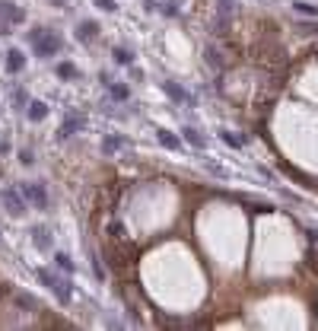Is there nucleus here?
I'll return each mask as SVG.
<instances>
[{
  "label": "nucleus",
  "instance_id": "nucleus-1",
  "mask_svg": "<svg viewBox=\"0 0 318 331\" xmlns=\"http://www.w3.org/2000/svg\"><path fill=\"white\" fill-rule=\"evenodd\" d=\"M29 42H32V48L39 57H54L57 51H61V35L51 32V29H39V32H29Z\"/></svg>",
  "mask_w": 318,
  "mask_h": 331
},
{
  "label": "nucleus",
  "instance_id": "nucleus-2",
  "mask_svg": "<svg viewBox=\"0 0 318 331\" xmlns=\"http://www.w3.org/2000/svg\"><path fill=\"white\" fill-rule=\"evenodd\" d=\"M0 201H4V207H7V214L10 217H26V194L16 191V188H0Z\"/></svg>",
  "mask_w": 318,
  "mask_h": 331
},
{
  "label": "nucleus",
  "instance_id": "nucleus-3",
  "mask_svg": "<svg viewBox=\"0 0 318 331\" xmlns=\"http://www.w3.org/2000/svg\"><path fill=\"white\" fill-rule=\"evenodd\" d=\"M22 194H26V201H29L32 207H39V210H48L51 207L48 188H45L42 182H26V185H22Z\"/></svg>",
  "mask_w": 318,
  "mask_h": 331
},
{
  "label": "nucleus",
  "instance_id": "nucleus-4",
  "mask_svg": "<svg viewBox=\"0 0 318 331\" xmlns=\"http://www.w3.org/2000/svg\"><path fill=\"white\" fill-rule=\"evenodd\" d=\"M83 127H86V115H80V112H70V115H64L61 127H57V140H67V137H74L77 131H83Z\"/></svg>",
  "mask_w": 318,
  "mask_h": 331
},
{
  "label": "nucleus",
  "instance_id": "nucleus-5",
  "mask_svg": "<svg viewBox=\"0 0 318 331\" xmlns=\"http://www.w3.org/2000/svg\"><path fill=\"white\" fill-rule=\"evenodd\" d=\"M99 32H102V26H99L96 19H80V22H77V42H83V45L96 42Z\"/></svg>",
  "mask_w": 318,
  "mask_h": 331
},
{
  "label": "nucleus",
  "instance_id": "nucleus-6",
  "mask_svg": "<svg viewBox=\"0 0 318 331\" xmlns=\"http://www.w3.org/2000/svg\"><path fill=\"white\" fill-rule=\"evenodd\" d=\"M0 16H4V19L10 22V26H13V22L19 26V22H26V10L13 7V4H10V0H0Z\"/></svg>",
  "mask_w": 318,
  "mask_h": 331
},
{
  "label": "nucleus",
  "instance_id": "nucleus-7",
  "mask_svg": "<svg viewBox=\"0 0 318 331\" xmlns=\"http://www.w3.org/2000/svg\"><path fill=\"white\" fill-rule=\"evenodd\" d=\"M4 64H7L10 74H22V70H26V54H22L19 48H10L7 57H4Z\"/></svg>",
  "mask_w": 318,
  "mask_h": 331
},
{
  "label": "nucleus",
  "instance_id": "nucleus-8",
  "mask_svg": "<svg viewBox=\"0 0 318 331\" xmlns=\"http://www.w3.org/2000/svg\"><path fill=\"white\" fill-rule=\"evenodd\" d=\"M32 242H35V248H39V252H51V233L45 229V226H35L32 229Z\"/></svg>",
  "mask_w": 318,
  "mask_h": 331
},
{
  "label": "nucleus",
  "instance_id": "nucleus-9",
  "mask_svg": "<svg viewBox=\"0 0 318 331\" xmlns=\"http://www.w3.org/2000/svg\"><path fill=\"white\" fill-rule=\"evenodd\" d=\"M162 89H166V92H169V96H172L175 102H179V105H182V102H191V105H194V99L188 96V92L179 86V83H172V80H162Z\"/></svg>",
  "mask_w": 318,
  "mask_h": 331
},
{
  "label": "nucleus",
  "instance_id": "nucleus-10",
  "mask_svg": "<svg viewBox=\"0 0 318 331\" xmlns=\"http://www.w3.org/2000/svg\"><path fill=\"white\" fill-rule=\"evenodd\" d=\"M182 137H185V144H191L194 150H204L207 147V140H204V134L197 131V127H182Z\"/></svg>",
  "mask_w": 318,
  "mask_h": 331
},
{
  "label": "nucleus",
  "instance_id": "nucleus-11",
  "mask_svg": "<svg viewBox=\"0 0 318 331\" xmlns=\"http://www.w3.org/2000/svg\"><path fill=\"white\" fill-rule=\"evenodd\" d=\"M54 293H57V300H61L64 306L70 303V296H74V280H70V274H67V277H61V280H57V287H54Z\"/></svg>",
  "mask_w": 318,
  "mask_h": 331
},
{
  "label": "nucleus",
  "instance_id": "nucleus-12",
  "mask_svg": "<svg viewBox=\"0 0 318 331\" xmlns=\"http://www.w3.org/2000/svg\"><path fill=\"white\" fill-rule=\"evenodd\" d=\"M112 61L121 64V67H131L134 64V54H131V48H124V45H115V48H112Z\"/></svg>",
  "mask_w": 318,
  "mask_h": 331
},
{
  "label": "nucleus",
  "instance_id": "nucleus-13",
  "mask_svg": "<svg viewBox=\"0 0 318 331\" xmlns=\"http://www.w3.org/2000/svg\"><path fill=\"white\" fill-rule=\"evenodd\" d=\"M57 77L61 80H80V67L74 61H61L57 64Z\"/></svg>",
  "mask_w": 318,
  "mask_h": 331
},
{
  "label": "nucleus",
  "instance_id": "nucleus-14",
  "mask_svg": "<svg viewBox=\"0 0 318 331\" xmlns=\"http://www.w3.org/2000/svg\"><path fill=\"white\" fill-rule=\"evenodd\" d=\"M109 92H112V99H118V102L131 99V86H127V83H109Z\"/></svg>",
  "mask_w": 318,
  "mask_h": 331
},
{
  "label": "nucleus",
  "instance_id": "nucleus-15",
  "mask_svg": "<svg viewBox=\"0 0 318 331\" xmlns=\"http://www.w3.org/2000/svg\"><path fill=\"white\" fill-rule=\"evenodd\" d=\"M45 115H48V105H45L42 99H32L29 102V121H42Z\"/></svg>",
  "mask_w": 318,
  "mask_h": 331
},
{
  "label": "nucleus",
  "instance_id": "nucleus-16",
  "mask_svg": "<svg viewBox=\"0 0 318 331\" xmlns=\"http://www.w3.org/2000/svg\"><path fill=\"white\" fill-rule=\"evenodd\" d=\"M35 277H39V280L45 283V287H51V290L57 287V280H61V277H57L54 271H48V268H35Z\"/></svg>",
  "mask_w": 318,
  "mask_h": 331
},
{
  "label": "nucleus",
  "instance_id": "nucleus-17",
  "mask_svg": "<svg viewBox=\"0 0 318 331\" xmlns=\"http://www.w3.org/2000/svg\"><path fill=\"white\" fill-rule=\"evenodd\" d=\"M54 264L61 268L64 274H74V271H77V264L70 261V255H64V252H57V255H54Z\"/></svg>",
  "mask_w": 318,
  "mask_h": 331
},
{
  "label": "nucleus",
  "instance_id": "nucleus-18",
  "mask_svg": "<svg viewBox=\"0 0 318 331\" xmlns=\"http://www.w3.org/2000/svg\"><path fill=\"white\" fill-rule=\"evenodd\" d=\"M156 137H159V144H162V147H169V150H179V147H182V144H179V137H175L172 131H159Z\"/></svg>",
  "mask_w": 318,
  "mask_h": 331
},
{
  "label": "nucleus",
  "instance_id": "nucleus-19",
  "mask_svg": "<svg viewBox=\"0 0 318 331\" xmlns=\"http://www.w3.org/2000/svg\"><path fill=\"white\" fill-rule=\"evenodd\" d=\"M124 147V137H105L102 140V153H115V150H121Z\"/></svg>",
  "mask_w": 318,
  "mask_h": 331
},
{
  "label": "nucleus",
  "instance_id": "nucleus-20",
  "mask_svg": "<svg viewBox=\"0 0 318 331\" xmlns=\"http://www.w3.org/2000/svg\"><path fill=\"white\" fill-rule=\"evenodd\" d=\"M13 102H16V109L29 105V92H26V89H16V92H13Z\"/></svg>",
  "mask_w": 318,
  "mask_h": 331
},
{
  "label": "nucleus",
  "instance_id": "nucleus-21",
  "mask_svg": "<svg viewBox=\"0 0 318 331\" xmlns=\"http://www.w3.org/2000/svg\"><path fill=\"white\" fill-rule=\"evenodd\" d=\"M207 61L214 64V67H220V64H223V57H220V51L214 48V45H210V48H207Z\"/></svg>",
  "mask_w": 318,
  "mask_h": 331
},
{
  "label": "nucleus",
  "instance_id": "nucleus-22",
  "mask_svg": "<svg viewBox=\"0 0 318 331\" xmlns=\"http://www.w3.org/2000/svg\"><path fill=\"white\" fill-rule=\"evenodd\" d=\"M220 137H223V140H226V144H229V147H242V144H245V137L239 140V137H232L229 131H220Z\"/></svg>",
  "mask_w": 318,
  "mask_h": 331
},
{
  "label": "nucleus",
  "instance_id": "nucleus-23",
  "mask_svg": "<svg viewBox=\"0 0 318 331\" xmlns=\"http://www.w3.org/2000/svg\"><path fill=\"white\" fill-rule=\"evenodd\" d=\"M96 7H99V10H105V13H115V10H118L115 0H96Z\"/></svg>",
  "mask_w": 318,
  "mask_h": 331
},
{
  "label": "nucleus",
  "instance_id": "nucleus-24",
  "mask_svg": "<svg viewBox=\"0 0 318 331\" xmlns=\"http://www.w3.org/2000/svg\"><path fill=\"white\" fill-rule=\"evenodd\" d=\"M293 10H299V13H305V16H315V13H318V10L309 7V4H293Z\"/></svg>",
  "mask_w": 318,
  "mask_h": 331
},
{
  "label": "nucleus",
  "instance_id": "nucleus-25",
  "mask_svg": "<svg viewBox=\"0 0 318 331\" xmlns=\"http://www.w3.org/2000/svg\"><path fill=\"white\" fill-rule=\"evenodd\" d=\"M162 13H166V16H179L182 10H179V4H162Z\"/></svg>",
  "mask_w": 318,
  "mask_h": 331
},
{
  "label": "nucleus",
  "instance_id": "nucleus-26",
  "mask_svg": "<svg viewBox=\"0 0 318 331\" xmlns=\"http://www.w3.org/2000/svg\"><path fill=\"white\" fill-rule=\"evenodd\" d=\"M19 162H22V165H32V162H35L32 150H22V153H19Z\"/></svg>",
  "mask_w": 318,
  "mask_h": 331
},
{
  "label": "nucleus",
  "instance_id": "nucleus-27",
  "mask_svg": "<svg viewBox=\"0 0 318 331\" xmlns=\"http://www.w3.org/2000/svg\"><path fill=\"white\" fill-rule=\"evenodd\" d=\"M10 29H13V26H10V22H7V19H4V16H0V35H7V32H10Z\"/></svg>",
  "mask_w": 318,
  "mask_h": 331
},
{
  "label": "nucleus",
  "instance_id": "nucleus-28",
  "mask_svg": "<svg viewBox=\"0 0 318 331\" xmlns=\"http://www.w3.org/2000/svg\"><path fill=\"white\" fill-rule=\"evenodd\" d=\"M7 150H10V144H7V140H0V156H4Z\"/></svg>",
  "mask_w": 318,
  "mask_h": 331
},
{
  "label": "nucleus",
  "instance_id": "nucleus-29",
  "mask_svg": "<svg viewBox=\"0 0 318 331\" xmlns=\"http://www.w3.org/2000/svg\"><path fill=\"white\" fill-rule=\"evenodd\" d=\"M51 4H54V7H64V4H67V0H51Z\"/></svg>",
  "mask_w": 318,
  "mask_h": 331
}]
</instances>
